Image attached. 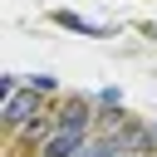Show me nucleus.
<instances>
[{
  "label": "nucleus",
  "mask_w": 157,
  "mask_h": 157,
  "mask_svg": "<svg viewBox=\"0 0 157 157\" xmlns=\"http://www.w3.org/2000/svg\"><path fill=\"white\" fill-rule=\"evenodd\" d=\"M34 108H39V88H20V93L5 98V113H0V118H5V123H25Z\"/></svg>",
  "instance_id": "obj_1"
},
{
  "label": "nucleus",
  "mask_w": 157,
  "mask_h": 157,
  "mask_svg": "<svg viewBox=\"0 0 157 157\" xmlns=\"http://www.w3.org/2000/svg\"><path fill=\"white\" fill-rule=\"evenodd\" d=\"M83 137H88V132H64V128H54L49 142H44V157H78V152H83Z\"/></svg>",
  "instance_id": "obj_2"
},
{
  "label": "nucleus",
  "mask_w": 157,
  "mask_h": 157,
  "mask_svg": "<svg viewBox=\"0 0 157 157\" xmlns=\"http://www.w3.org/2000/svg\"><path fill=\"white\" fill-rule=\"evenodd\" d=\"M54 128H64V132H88V103H83V98L64 103V113L54 118Z\"/></svg>",
  "instance_id": "obj_3"
},
{
  "label": "nucleus",
  "mask_w": 157,
  "mask_h": 157,
  "mask_svg": "<svg viewBox=\"0 0 157 157\" xmlns=\"http://www.w3.org/2000/svg\"><path fill=\"white\" fill-rule=\"evenodd\" d=\"M54 20H59V25H64V29H78V34H103V25H88V20H78V15H74V10H59V15H54Z\"/></svg>",
  "instance_id": "obj_4"
},
{
  "label": "nucleus",
  "mask_w": 157,
  "mask_h": 157,
  "mask_svg": "<svg viewBox=\"0 0 157 157\" xmlns=\"http://www.w3.org/2000/svg\"><path fill=\"white\" fill-rule=\"evenodd\" d=\"M78 157H118V142H93V147H83Z\"/></svg>",
  "instance_id": "obj_5"
},
{
  "label": "nucleus",
  "mask_w": 157,
  "mask_h": 157,
  "mask_svg": "<svg viewBox=\"0 0 157 157\" xmlns=\"http://www.w3.org/2000/svg\"><path fill=\"white\" fill-rule=\"evenodd\" d=\"M29 88H39V93H54V74H34V78H29Z\"/></svg>",
  "instance_id": "obj_6"
}]
</instances>
